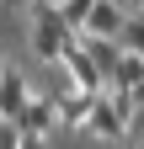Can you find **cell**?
I'll return each instance as SVG.
<instances>
[{"mask_svg":"<svg viewBox=\"0 0 144 149\" xmlns=\"http://www.w3.org/2000/svg\"><path fill=\"white\" fill-rule=\"evenodd\" d=\"M16 149H48V139H32V133H22V144Z\"/></svg>","mask_w":144,"mask_h":149,"instance_id":"obj_11","label":"cell"},{"mask_svg":"<svg viewBox=\"0 0 144 149\" xmlns=\"http://www.w3.org/2000/svg\"><path fill=\"white\" fill-rule=\"evenodd\" d=\"M0 117H6V101H0Z\"/></svg>","mask_w":144,"mask_h":149,"instance_id":"obj_15","label":"cell"},{"mask_svg":"<svg viewBox=\"0 0 144 149\" xmlns=\"http://www.w3.org/2000/svg\"><path fill=\"white\" fill-rule=\"evenodd\" d=\"M80 43H85V53L96 59V69L112 80V69L123 64V43H117V37H80Z\"/></svg>","mask_w":144,"mask_h":149,"instance_id":"obj_8","label":"cell"},{"mask_svg":"<svg viewBox=\"0 0 144 149\" xmlns=\"http://www.w3.org/2000/svg\"><path fill=\"white\" fill-rule=\"evenodd\" d=\"M85 133H91V139H107V144L128 139V112H123L112 96H96V101H91V123H85Z\"/></svg>","mask_w":144,"mask_h":149,"instance_id":"obj_3","label":"cell"},{"mask_svg":"<svg viewBox=\"0 0 144 149\" xmlns=\"http://www.w3.org/2000/svg\"><path fill=\"white\" fill-rule=\"evenodd\" d=\"M117 6H123V11H128V0H117Z\"/></svg>","mask_w":144,"mask_h":149,"instance_id":"obj_14","label":"cell"},{"mask_svg":"<svg viewBox=\"0 0 144 149\" xmlns=\"http://www.w3.org/2000/svg\"><path fill=\"white\" fill-rule=\"evenodd\" d=\"M16 128L32 139H48V133H59V112H53V96H32L22 107V117H16Z\"/></svg>","mask_w":144,"mask_h":149,"instance_id":"obj_4","label":"cell"},{"mask_svg":"<svg viewBox=\"0 0 144 149\" xmlns=\"http://www.w3.org/2000/svg\"><path fill=\"white\" fill-rule=\"evenodd\" d=\"M16 144H22V128L11 117H0V149H16Z\"/></svg>","mask_w":144,"mask_h":149,"instance_id":"obj_10","label":"cell"},{"mask_svg":"<svg viewBox=\"0 0 144 149\" xmlns=\"http://www.w3.org/2000/svg\"><path fill=\"white\" fill-rule=\"evenodd\" d=\"M32 96H38V91L27 85V74L11 69V64H0V101H6V117H11V123L22 117V107H27Z\"/></svg>","mask_w":144,"mask_h":149,"instance_id":"obj_6","label":"cell"},{"mask_svg":"<svg viewBox=\"0 0 144 149\" xmlns=\"http://www.w3.org/2000/svg\"><path fill=\"white\" fill-rule=\"evenodd\" d=\"M91 101L85 91H69V96H53V112H59V128L64 133H85V123H91Z\"/></svg>","mask_w":144,"mask_h":149,"instance_id":"obj_7","label":"cell"},{"mask_svg":"<svg viewBox=\"0 0 144 149\" xmlns=\"http://www.w3.org/2000/svg\"><path fill=\"white\" fill-rule=\"evenodd\" d=\"M11 11H32V6H43V0H6Z\"/></svg>","mask_w":144,"mask_h":149,"instance_id":"obj_12","label":"cell"},{"mask_svg":"<svg viewBox=\"0 0 144 149\" xmlns=\"http://www.w3.org/2000/svg\"><path fill=\"white\" fill-rule=\"evenodd\" d=\"M64 69H69V80H75V91H85V96H107V74L96 69V59L85 53L80 37L64 48Z\"/></svg>","mask_w":144,"mask_h":149,"instance_id":"obj_2","label":"cell"},{"mask_svg":"<svg viewBox=\"0 0 144 149\" xmlns=\"http://www.w3.org/2000/svg\"><path fill=\"white\" fill-rule=\"evenodd\" d=\"M27 16H32V27H27V43H32V53H38L43 64H64V48L75 43L80 32L69 27L64 16H59V11L48 6V0H43V6H32Z\"/></svg>","mask_w":144,"mask_h":149,"instance_id":"obj_1","label":"cell"},{"mask_svg":"<svg viewBox=\"0 0 144 149\" xmlns=\"http://www.w3.org/2000/svg\"><path fill=\"white\" fill-rule=\"evenodd\" d=\"M48 6H53V11H64V6H69V0H48Z\"/></svg>","mask_w":144,"mask_h":149,"instance_id":"obj_13","label":"cell"},{"mask_svg":"<svg viewBox=\"0 0 144 149\" xmlns=\"http://www.w3.org/2000/svg\"><path fill=\"white\" fill-rule=\"evenodd\" d=\"M117 43H123V53H144V16H128V22H123Z\"/></svg>","mask_w":144,"mask_h":149,"instance_id":"obj_9","label":"cell"},{"mask_svg":"<svg viewBox=\"0 0 144 149\" xmlns=\"http://www.w3.org/2000/svg\"><path fill=\"white\" fill-rule=\"evenodd\" d=\"M123 22H128V11H123L117 0H91V16H85V32L80 37H117Z\"/></svg>","mask_w":144,"mask_h":149,"instance_id":"obj_5","label":"cell"}]
</instances>
